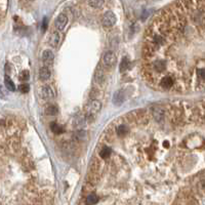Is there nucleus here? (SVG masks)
<instances>
[{
  "mask_svg": "<svg viewBox=\"0 0 205 205\" xmlns=\"http://www.w3.org/2000/svg\"><path fill=\"white\" fill-rule=\"evenodd\" d=\"M19 78H20V80H21V81H23V82L28 81L29 78H30V73H29V71H23L21 74H20Z\"/></svg>",
  "mask_w": 205,
  "mask_h": 205,
  "instance_id": "a211bd4d",
  "label": "nucleus"
},
{
  "mask_svg": "<svg viewBox=\"0 0 205 205\" xmlns=\"http://www.w3.org/2000/svg\"><path fill=\"white\" fill-rule=\"evenodd\" d=\"M67 24H68V18H67V16H65V15H60L55 21L56 28L60 30V31H62V30L65 29Z\"/></svg>",
  "mask_w": 205,
  "mask_h": 205,
  "instance_id": "7ed1b4c3",
  "label": "nucleus"
},
{
  "mask_svg": "<svg viewBox=\"0 0 205 205\" xmlns=\"http://www.w3.org/2000/svg\"><path fill=\"white\" fill-rule=\"evenodd\" d=\"M124 90L123 89H119L114 93L113 96V104L116 106H120L122 105V103L124 102Z\"/></svg>",
  "mask_w": 205,
  "mask_h": 205,
  "instance_id": "423d86ee",
  "label": "nucleus"
},
{
  "mask_svg": "<svg viewBox=\"0 0 205 205\" xmlns=\"http://www.w3.org/2000/svg\"><path fill=\"white\" fill-rule=\"evenodd\" d=\"M6 96H7V93H6V91L4 90V88L3 87H0V97H6Z\"/></svg>",
  "mask_w": 205,
  "mask_h": 205,
  "instance_id": "4be33fe9",
  "label": "nucleus"
},
{
  "mask_svg": "<svg viewBox=\"0 0 205 205\" xmlns=\"http://www.w3.org/2000/svg\"><path fill=\"white\" fill-rule=\"evenodd\" d=\"M50 128H51L52 132H55V133H56V134H60V133L64 132L63 127L60 126V125H59V124L56 123V122H52L51 124H50Z\"/></svg>",
  "mask_w": 205,
  "mask_h": 205,
  "instance_id": "4468645a",
  "label": "nucleus"
},
{
  "mask_svg": "<svg viewBox=\"0 0 205 205\" xmlns=\"http://www.w3.org/2000/svg\"><path fill=\"white\" fill-rule=\"evenodd\" d=\"M53 60H55V55H53V52L51 51V50L46 49L43 51L42 60H43V63H44V65H46L45 67H47L48 65H51Z\"/></svg>",
  "mask_w": 205,
  "mask_h": 205,
  "instance_id": "20e7f679",
  "label": "nucleus"
},
{
  "mask_svg": "<svg viewBox=\"0 0 205 205\" xmlns=\"http://www.w3.org/2000/svg\"><path fill=\"white\" fill-rule=\"evenodd\" d=\"M110 154H111V149L108 147H104L100 152V157L104 158V159H105V158H108L110 156Z\"/></svg>",
  "mask_w": 205,
  "mask_h": 205,
  "instance_id": "dca6fc26",
  "label": "nucleus"
},
{
  "mask_svg": "<svg viewBox=\"0 0 205 205\" xmlns=\"http://www.w3.org/2000/svg\"><path fill=\"white\" fill-rule=\"evenodd\" d=\"M41 96L43 97L44 100H49V99H52L55 96V92H53L52 88L48 85H45L43 86L41 88Z\"/></svg>",
  "mask_w": 205,
  "mask_h": 205,
  "instance_id": "0eeeda50",
  "label": "nucleus"
},
{
  "mask_svg": "<svg viewBox=\"0 0 205 205\" xmlns=\"http://www.w3.org/2000/svg\"><path fill=\"white\" fill-rule=\"evenodd\" d=\"M4 84H5V87L7 88L8 90H11V91H15L16 90V85L15 83L12 82V80L9 78V77L6 75L4 77Z\"/></svg>",
  "mask_w": 205,
  "mask_h": 205,
  "instance_id": "f8f14e48",
  "label": "nucleus"
},
{
  "mask_svg": "<svg viewBox=\"0 0 205 205\" xmlns=\"http://www.w3.org/2000/svg\"><path fill=\"white\" fill-rule=\"evenodd\" d=\"M117 60L116 55L113 51H107L105 55H104V63L107 66H113L115 65Z\"/></svg>",
  "mask_w": 205,
  "mask_h": 205,
  "instance_id": "39448f33",
  "label": "nucleus"
},
{
  "mask_svg": "<svg viewBox=\"0 0 205 205\" xmlns=\"http://www.w3.org/2000/svg\"><path fill=\"white\" fill-rule=\"evenodd\" d=\"M50 75H51V73H50V70L48 67L43 66L39 69V78L43 80V81L48 80L50 78Z\"/></svg>",
  "mask_w": 205,
  "mask_h": 205,
  "instance_id": "6e6552de",
  "label": "nucleus"
},
{
  "mask_svg": "<svg viewBox=\"0 0 205 205\" xmlns=\"http://www.w3.org/2000/svg\"><path fill=\"white\" fill-rule=\"evenodd\" d=\"M100 106L102 104L100 102L96 100H92L91 102H89V104L87 105V110H86V118L88 121H93V119L96 118V114L100 112Z\"/></svg>",
  "mask_w": 205,
  "mask_h": 205,
  "instance_id": "f257e3e1",
  "label": "nucleus"
},
{
  "mask_svg": "<svg viewBox=\"0 0 205 205\" xmlns=\"http://www.w3.org/2000/svg\"><path fill=\"white\" fill-rule=\"evenodd\" d=\"M97 201H99V197L96 194H90L86 198V203L88 205H95L97 203Z\"/></svg>",
  "mask_w": 205,
  "mask_h": 205,
  "instance_id": "ddd939ff",
  "label": "nucleus"
},
{
  "mask_svg": "<svg viewBox=\"0 0 205 205\" xmlns=\"http://www.w3.org/2000/svg\"><path fill=\"white\" fill-rule=\"evenodd\" d=\"M116 24V16L113 11H107L103 16V25L105 27H112Z\"/></svg>",
  "mask_w": 205,
  "mask_h": 205,
  "instance_id": "f03ea898",
  "label": "nucleus"
},
{
  "mask_svg": "<svg viewBox=\"0 0 205 205\" xmlns=\"http://www.w3.org/2000/svg\"><path fill=\"white\" fill-rule=\"evenodd\" d=\"M29 89H30V86L28 84H26V83H23V84L19 86V90L23 93H27L29 91Z\"/></svg>",
  "mask_w": 205,
  "mask_h": 205,
  "instance_id": "6ab92c4d",
  "label": "nucleus"
},
{
  "mask_svg": "<svg viewBox=\"0 0 205 205\" xmlns=\"http://www.w3.org/2000/svg\"><path fill=\"white\" fill-rule=\"evenodd\" d=\"M60 36L59 34V32H53L49 37V44L53 46V47H56L60 43Z\"/></svg>",
  "mask_w": 205,
  "mask_h": 205,
  "instance_id": "9d476101",
  "label": "nucleus"
},
{
  "mask_svg": "<svg viewBox=\"0 0 205 205\" xmlns=\"http://www.w3.org/2000/svg\"><path fill=\"white\" fill-rule=\"evenodd\" d=\"M88 4L93 6V7H100L104 4V1H89Z\"/></svg>",
  "mask_w": 205,
  "mask_h": 205,
  "instance_id": "aec40b11",
  "label": "nucleus"
},
{
  "mask_svg": "<svg viewBox=\"0 0 205 205\" xmlns=\"http://www.w3.org/2000/svg\"><path fill=\"white\" fill-rule=\"evenodd\" d=\"M172 85H173V79L169 76L164 77V78L160 81V86L162 87V88L169 89L172 87Z\"/></svg>",
  "mask_w": 205,
  "mask_h": 205,
  "instance_id": "1a4fd4ad",
  "label": "nucleus"
},
{
  "mask_svg": "<svg viewBox=\"0 0 205 205\" xmlns=\"http://www.w3.org/2000/svg\"><path fill=\"white\" fill-rule=\"evenodd\" d=\"M129 65H130V63H129L128 58H124V59L122 60V62H121V64H120V72L126 71Z\"/></svg>",
  "mask_w": 205,
  "mask_h": 205,
  "instance_id": "2eb2a0df",
  "label": "nucleus"
},
{
  "mask_svg": "<svg viewBox=\"0 0 205 205\" xmlns=\"http://www.w3.org/2000/svg\"><path fill=\"white\" fill-rule=\"evenodd\" d=\"M127 131H128V129H127V127L125 125H120L118 127V129H117V134L119 136H124L127 133Z\"/></svg>",
  "mask_w": 205,
  "mask_h": 205,
  "instance_id": "f3484780",
  "label": "nucleus"
},
{
  "mask_svg": "<svg viewBox=\"0 0 205 205\" xmlns=\"http://www.w3.org/2000/svg\"><path fill=\"white\" fill-rule=\"evenodd\" d=\"M204 69H200V70H198V77H200V79L202 80H204Z\"/></svg>",
  "mask_w": 205,
  "mask_h": 205,
  "instance_id": "412c9836",
  "label": "nucleus"
},
{
  "mask_svg": "<svg viewBox=\"0 0 205 205\" xmlns=\"http://www.w3.org/2000/svg\"><path fill=\"white\" fill-rule=\"evenodd\" d=\"M59 113V108L56 105H48L45 108V114L48 116H56Z\"/></svg>",
  "mask_w": 205,
  "mask_h": 205,
  "instance_id": "9b49d317",
  "label": "nucleus"
},
{
  "mask_svg": "<svg viewBox=\"0 0 205 205\" xmlns=\"http://www.w3.org/2000/svg\"><path fill=\"white\" fill-rule=\"evenodd\" d=\"M46 27H47V24H46V19H45V20H44V23H43V30H45Z\"/></svg>",
  "mask_w": 205,
  "mask_h": 205,
  "instance_id": "5701e85b",
  "label": "nucleus"
}]
</instances>
